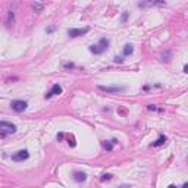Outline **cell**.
I'll return each mask as SVG.
<instances>
[{"instance_id":"obj_6","label":"cell","mask_w":188,"mask_h":188,"mask_svg":"<svg viewBox=\"0 0 188 188\" xmlns=\"http://www.w3.org/2000/svg\"><path fill=\"white\" fill-rule=\"evenodd\" d=\"M28 157H30V153L27 150H19V152L12 154V160H15V162H24Z\"/></svg>"},{"instance_id":"obj_8","label":"cell","mask_w":188,"mask_h":188,"mask_svg":"<svg viewBox=\"0 0 188 188\" xmlns=\"http://www.w3.org/2000/svg\"><path fill=\"white\" fill-rule=\"evenodd\" d=\"M62 93V87L59 85V84H54V85L51 87V90L46 94V99H50L53 96H57V94H60Z\"/></svg>"},{"instance_id":"obj_11","label":"cell","mask_w":188,"mask_h":188,"mask_svg":"<svg viewBox=\"0 0 188 188\" xmlns=\"http://www.w3.org/2000/svg\"><path fill=\"white\" fill-rule=\"evenodd\" d=\"M116 143H118L116 140H110V141H106V143H103V147H104L107 152H112V149H113V146H115Z\"/></svg>"},{"instance_id":"obj_17","label":"cell","mask_w":188,"mask_h":188,"mask_svg":"<svg viewBox=\"0 0 188 188\" xmlns=\"http://www.w3.org/2000/svg\"><path fill=\"white\" fill-rule=\"evenodd\" d=\"M68 143H69V146H72V147H74V146H75V141H74V137H71V138H69V141H68Z\"/></svg>"},{"instance_id":"obj_1","label":"cell","mask_w":188,"mask_h":188,"mask_svg":"<svg viewBox=\"0 0 188 188\" xmlns=\"http://www.w3.org/2000/svg\"><path fill=\"white\" fill-rule=\"evenodd\" d=\"M16 132V126L12 123V122H7V120H0V137H7V135H12Z\"/></svg>"},{"instance_id":"obj_12","label":"cell","mask_w":188,"mask_h":188,"mask_svg":"<svg viewBox=\"0 0 188 188\" xmlns=\"http://www.w3.org/2000/svg\"><path fill=\"white\" fill-rule=\"evenodd\" d=\"M132 53H134V47H132L131 44H126V46L123 47V54L128 56V54H132Z\"/></svg>"},{"instance_id":"obj_20","label":"cell","mask_w":188,"mask_h":188,"mask_svg":"<svg viewBox=\"0 0 188 188\" xmlns=\"http://www.w3.org/2000/svg\"><path fill=\"white\" fill-rule=\"evenodd\" d=\"M65 68L68 69V68H74V63H66V65H65Z\"/></svg>"},{"instance_id":"obj_16","label":"cell","mask_w":188,"mask_h":188,"mask_svg":"<svg viewBox=\"0 0 188 188\" xmlns=\"http://www.w3.org/2000/svg\"><path fill=\"white\" fill-rule=\"evenodd\" d=\"M54 30H56V25H51V27H49V28H46V33L50 34V33H53Z\"/></svg>"},{"instance_id":"obj_3","label":"cell","mask_w":188,"mask_h":188,"mask_svg":"<svg viewBox=\"0 0 188 188\" xmlns=\"http://www.w3.org/2000/svg\"><path fill=\"white\" fill-rule=\"evenodd\" d=\"M165 4H166L165 0H144V1L138 3L140 7H154V6L162 7V6H165Z\"/></svg>"},{"instance_id":"obj_9","label":"cell","mask_w":188,"mask_h":188,"mask_svg":"<svg viewBox=\"0 0 188 188\" xmlns=\"http://www.w3.org/2000/svg\"><path fill=\"white\" fill-rule=\"evenodd\" d=\"M74 179L77 181V182H84L87 179V175L84 173V172H74Z\"/></svg>"},{"instance_id":"obj_5","label":"cell","mask_w":188,"mask_h":188,"mask_svg":"<svg viewBox=\"0 0 188 188\" xmlns=\"http://www.w3.org/2000/svg\"><path fill=\"white\" fill-rule=\"evenodd\" d=\"M88 31H90V28H71V30H68V35L71 38H77V37L87 34Z\"/></svg>"},{"instance_id":"obj_14","label":"cell","mask_w":188,"mask_h":188,"mask_svg":"<svg viewBox=\"0 0 188 188\" xmlns=\"http://www.w3.org/2000/svg\"><path fill=\"white\" fill-rule=\"evenodd\" d=\"M113 178V175H110V173H104L102 176V181H110Z\"/></svg>"},{"instance_id":"obj_15","label":"cell","mask_w":188,"mask_h":188,"mask_svg":"<svg viewBox=\"0 0 188 188\" xmlns=\"http://www.w3.org/2000/svg\"><path fill=\"white\" fill-rule=\"evenodd\" d=\"M126 19H128V12H123V13H122V18H120V22H122V24H125V22H126Z\"/></svg>"},{"instance_id":"obj_21","label":"cell","mask_w":188,"mask_h":188,"mask_svg":"<svg viewBox=\"0 0 188 188\" xmlns=\"http://www.w3.org/2000/svg\"><path fill=\"white\" fill-rule=\"evenodd\" d=\"M184 72H185V74L188 72V66H187V65H184Z\"/></svg>"},{"instance_id":"obj_13","label":"cell","mask_w":188,"mask_h":188,"mask_svg":"<svg viewBox=\"0 0 188 188\" xmlns=\"http://www.w3.org/2000/svg\"><path fill=\"white\" fill-rule=\"evenodd\" d=\"M169 60H171V51H166V53L162 56V62H166V63H168Z\"/></svg>"},{"instance_id":"obj_19","label":"cell","mask_w":188,"mask_h":188,"mask_svg":"<svg viewBox=\"0 0 188 188\" xmlns=\"http://www.w3.org/2000/svg\"><path fill=\"white\" fill-rule=\"evenodd\" d=\"M34 7L37 9V10H41V9H43V6H41V4H34Z\"/></svg>"},{"instance_id":"obj_7","label":"cell","mask_w":188,"mask_h":188,"mask_svg":"<svg viewBox=\"0 0 188 188\" xmlns=\"http://www.w3.org/2000/svg\"><path fill=\"white\" fill-rule=\"evenodd\" d=\"M99 90H102L104 93H110V94H118V93H122L125 91L123 87H104V85H100Z\"/></svg>"},{"instance_id":"obj_10","label":"cell","mask_w":188,"mask_h":188,"mask_svg":"<svg viewBox=\"0 0 188 188\" xmlns=\"http://www.w3.org/2000/svg\"><path fill=\"white\" fill-rule=\"evenodd\" d=\"M166 141H168V138L165 137V135H160V137L157 138V141H154L153 144H152V147H159V146H163Z\"/></svg>"},{"instance_id":"obj_18","label":"cell","mask_w":188,"mask_h":188,"mask_svg":"<svg viewBox=\"0 0 188 188\" xmlns=\"http://www.w3.org/2000/svg\"><path fill=\"white\" fill-rule=\"evenodd\" d=\"M115 62H116V63H122L123 59H122V57H115Z\"/></svg>"},{"instance_id":"obj_2","label":"cell","mask_w":188,"mask_h":188,"mask_svg":"<svg viewBox=\"0 0 188 188\" xmlns=\"http://www.w3.org/2000/svg\"><path fill=\"white\" fill-rule=\"evenodd\" d=\"M109 44H110V41H109L107 38H100L97 44L90 46V51L94 53V54H102V53H104V51L109 49Z\"/></svg>"},{"instance_id":"obj_4","label":"cell","mask_w":188,"mask_h":188,"mask_svg":"<svg viewBox=\"0 0 188 188\" xmlns=\"http://www.w3.org/2000/svg\"><path fill=\"white\" fill-rule=\"evenodd\" d=\"M10 107L15 112H24L28 107V103L24 102V100H13V102L10 103Z\"/></svg>"}]
</instances>
